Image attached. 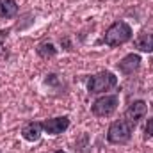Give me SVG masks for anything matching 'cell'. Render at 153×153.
<instances>
[{
  "mask_svg": "<svg viewBox=\"0 0 153 153\" xmlns=\"http://www.w3.org/2000/svg\"><path fill=\"white\" fill-rule=\"evenodd\" d=\"M132 39V27L126 23V22H114L103 34V43L109 45V46H119V45H125Z\"/></svg>",
  "mask_w": 153,
  "mask_h": 153,
  "instance_id": "1",
  "label": "cell"
},
{
  "mask_svg": "<svg viewBox=\"0 0 153 153\" xmlns=\"http://www.w3.org/2000/svg\"><path fill=\"white\" fill-rule=\"evenodd\" d=\"M135 130V125H132L128 119H119L114 121L109 130H107V141L111 144H126L132 139V134Z\"/></svg>",
  "mask_w": 153,
  "mask_h": 153,
  "instance_id": "2",
  "label": "cell"
},
{
  "mask_svg": "<svg viewBox=\"0 0 153 153\" xmlns=\"http://www.w3.org/2000/svg\"><path fill=\"white\" fill-rule=\"evenodd\" d=\"M117 85V76L112 71H100L96 75H93L87 80V91L91 94H100V93H105V91H111Z\"/></svg>",
  "mask_w": 153,
  "mask_h": 153,
  "instance_id": "3",
  "label": "cell"
},
{
  "mask_svg": "<svg viewBox=\"0 0 153 153\" xmlns=\"http://www.w3.org/2000/svg\"><path fill=\"white\" fill-rule=\"evenodd\" d=\"M117 105H119V96L117 94H105V96H100L93 102L91 112L96 117H109L117 111Z\"/></svg>",
  "mask_w": 153,
  "mask_h": 153,
  "instance_id": "4",
  "label": "cell"
},
{
  "mask_svg": "<svg viewBox=\"0 0 153 153\" xmlns=\"http://www.w3.org/2000/svg\"><path fill=\"white\" fill-rule=\"evenodd\" d=\"M41 126H43V132H45V134H48V135H59V134H62V132L68 130V126H70V117H68V116L50 117V119L41 121Z\"/></svg>",
  "mask_w": 153,
  "mask_h": 153,
  "instance_id": "5",
  "label": "cell"
},
{
  "mask_svg": "<svg viewBox=\"0 0 153 153\" xmlns=\"http://www.w3.org/2000/svg\"><path fill=\"white\" fill-rule=\"evenodd\" d=\"M146 114H148V103L144 100H135V102H132L128 105V109L125 112V119H128L132 125L137 126L146 117Z\"/></svg>",
  "mask_w": 153,
  "mask_h": 153,
  "instance_id": "6",
  "label": "cell"
},
{
  "mask_svg": "<svg viewBox=\"0 0 153 153\" xmlns=\"http://www.w3.org/2000/svg\"><path fill=\"white\" fill-rule=\"evenodd\" d=\"M141 55L139 53H128V55H125L116 66H117V70L123 73L125 76H130L134 75V73H137L139 70H141Z\"/></svg>",
  "mask_w": 153,
  "mask_h": 153,
  "instance_id": "7",
  "label": "cell"
},
{
  "mask_svg": "<svg viewBox=\"0 0 153 153\" xmlns=\"http://www.w3.org/2000/svg\"><path fill=\"white\" fill-rule=\"evenodd\" d=\"M41 134H43V126H41L39 121H29V123H25L22 126V137L25 141H29V143L39 141Z\"/></svg>",
  "mask_w": 153,
  "mask_h": 153,
  "instance_id": "8",
  "label": "cell"
},
{
  "mask_svg": "<svg viewBox=\"0 0 153 153\" xmlns=\"http://www.w3.org/2000/svg\"><path fill=\"white\" fill-rule=\"evenodd\" d=\"M134 46H135L139 52H144V53H153V32L143 30L137 38L134 39Z\"/></svg>",
  "mask_w": 153,
  "mask_h": 153,
  "instance_id": "9",
  "label": "cell"
},
{
  "mask_svg": "<svg viewBox=\"0 0 153 153\" xmlns=\"http://www.w3.org/2000/svg\"><path fill=\"white\" fill-rule=\"evenodd\" d=\"M18 14V4L14 0H0V18L11 20Z\"/></svg>",
  "mask_w": 153,
  "mask_h": 153,
  "instance_id": "10",
  "label": "cell"
},
{
  "mask_svg": "<svg viewBox=\"0 0 153 153\" xmlns=\"http://www.w3.org/2000/svg\"><path fill=\"white\" fill-rule=\"evenodd\" d=\"M36 52H38V55L41 59H52V57L57 55V48H55L53 43H41V45H38Z\"/></svg>",
  "mask_w": 153,
  "mask_h": 153,
  "instance_id": "11",
  "label": "cell"
},
{
  "mask_svg": "<svg viewBox=\"0 0 153 153\" xmlns=\"http://www.w3.org/2000/svg\"><path fill=\"white\" fill-rule=\"evenodd\" d=\"M144 134H146V137H153V117L148 119V123H146V126H144Z\"/></svg>",
  "mask_w": 153,
  "mask_h": 153,
  "instance_id": "12",
  "label": "cell"
},
{
  "mask_svg": "<svg viewBox=\"0 0 153 153\" xmlns=\"http://www.w3.org/2000/svg\"><path fill=\"white\" fill-rule=\"evenodd\" d=\"M7 34H9V30H0V43L7 38Z\"/></svg>",
  "mask_w": 153,
  "mask_h": 153,
  "instance_id": "13",
  "label": "cell"
},
{
  "mask_svg": "<svg viewBox=\"0 0 153 153\" xmlns=\"http://www.w3.org/2000/svg\"><path fill=\"white\" fill-rule=\"evenodd\" d=\"M53 153H66V152H62V150H57V152H53Z\"/></svg>",
  "mask_w": 153,
  "mask_h": 153,
  "instance_id": "14",
  "label": "cell"
},
{
  "mask_svg": "<svg viewBox=\"0 0 153 153\" xmlns=\"http://www.w3.org/2000/svg\"><path fill=\"white\" fill-rule=\"evenodd\" d=\"M0 55H2V48H0Z\"/></svg>",
  "mask_w": 153,
  "mask_h": 153,
  "instance_id": "15",
  "label": "cell"
}]
</instances>
